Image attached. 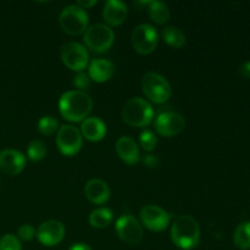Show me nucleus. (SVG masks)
<instances>
[{
    "mask_svg": "<svg viewBox=\"0 0 250 250\" xmlns=\"http://www.w3.org/2000/svg\"><path fill=\"white\" fill-rule=\"evenodd\" d=\"M93 109V100L89 94L81 90H68L59 100L61 116L71 122H81L88 117Z\"/></svg>",
    "mask_w": 250,
    "mask_h": 250,
    "instance_id": "obj_1",
    "label": "nucleus"
},
{
    "mask_svg": "<svg viewBox=\"0 0 250 250\" xmlns=\"http://www.w3.org/2000/svg\"><path fill=\"white\" fill-rule=\"evenodd\" d=\"M173 244L183 250H192L200 242V229L197 220L190 215H181L171 226Z\"/></svg>",
    "mask_w": 250,
    "mask_h": 250,
    "instance_id": "obj_2",
    "label": "nucleus"
},
{
    "mask_svg": "<svg viewBox=\"0 0 250 250\" xmlns=\"http://www.w3.org/2000/svg\"><path fill=\"white\" fill-rule=\"evenodd\" d=\"M154 119V110L151 105L143 98H132L122 109V120L132 127H146Z\"/></svg>",
    "mask_w": 250,
    "mask_h": 250,
    "instance_id": "obj_3",
    "label": "nucleus"
},
{
    "mask_svg": "<svg viewBox=\"0 0 250 250\" xmlns=\"http://www.w3.org/2000/svg\"><path fill=\"white\" fill-rule=\"evenodd\" d=\"M142 90L150 102L163 104L171 97V85L164 76L156 72H146L142 78Z\"/></svg>",
    "mask_w": 250,
    "mask_h": 250,
    "instance_id": "obj_4",
    "label": "nucleus"
},
{
    "mask_svg": "<svg viewBox=\"0 0 250 250\" xmlns=\"http://www.w3.org/2000/svg\"><path fill=\"white\" fill-rule=\"evenodd\" d=\"M89 17L85 10L78 5H68L61 11L59 23L61 29L70 36H78L88 28Z\"/></svg>",
    "mask_w": 250,
    "mask_h": 250,
    "instance_id": "obj_5",
    "label": "nucleus"
},
{
    "mask_svg": "<svg viewBox=\"0 0 250 250\" xmlns=\"http://www.w3.org/2000/svg\"><path fill=\"white\" fill-rule=\"evenodd\" d=\"M83 41L87 48L94 53H104L114 44L115 33L107 24L97 23L85 29Z\"/></svg>",
    "mask_w": 250,
    "mask_h": 250,
    "instance_id": "obj_6",
    "label": "nucleus"
},
{
    "mask_svg": "<svg viewBox=\"0 0 250 250\" xmlns=\"http://www.w3.org/2000/svg\"><path fill=\"white\" fill-rule=\"evenodd\" d=\"M83 146V137L77 127L72 125H63L59 127L56 133V146L61 154L73 156L78 154Z\"/></svg>",
    "mask_w": 250,
    "mask_h": 250,
    "instance_id": "obj_7",
    "label": "nucleus"
},
{
    "mask_svg": "<svg viewBox=\"0 0 250 250\" xmlns=\"http://www.w3.org/2000/svg\"><path fill=\"white\" fill-rule=\"evenodd\" d=\"M131 42L137 53L148 55L155 50L159 42V34L151 24L142 23L132 32Z\"/></svg>",
    "mask_w": 250,
    "mask_h": 250,
    "instance_id": "obj_8",
    "label": "nucleus"
},
{
    "mask_svg": "<svg viewBox=\"0 0 250 250\" xmlns=\"http://www.w3.org/2000/svg\"><path fill=\"white\" fill-rule=\"evenodd\" d=\"M60 56L66 67L72 71H77V72H82L89 62L87 49L82 44L75 43V42L63 44L61 46Z\"/></svg>",
    "mask_w": 250,
    "mask_h": 250,
    "instance_id": "obj_9",
    "label": "nucleus"
},
{
    "mask_svg": "<svg viewBox=\"0 0 250 250\" xmlns=\"http://www.w3.org/2000/svg\"><path fill=\"white\" fill-rule=\"evenodd\" d=\"M139 216H141L142 224L154 232L164 231L171 221V215L165 209L154 204L142 208Z\"/></svg>",
    "mask_w": 250,
    "mask_h": 250,
    "instance_id": "obj_10",
    "label": "nucleus"
},
{
    "mask_svg": "<svg viewBox=\"0 0 250 250\" xmlns=\"http://www.w3.org/2000/svg\"><path fill=\"white\" fill-rule=\"evenodd\" d=\"M117 236L127 244H138L143 239V229L138 220L132 215H122L115 225Z\"/></svg>",
    "mask_w": 250,
    "mask_h": 250,
    "instance_id": "obj_11",
    "label": "nucleus"
},
{
    "mask_svg": "<svg viewBox=\"0 0 250 250\" xmlns=\"http://www.w3.org/2000/svg\"><path fill=\"white\" fill-rule=\"evenodd\" d=\"M158 134L164 137H173L180 134L186 128V120L176 111L161 112L154 122Z\"/></svg>",
    "mask_w": 250,
    "mask_h": 250,
    "instance_id": "obj_12",
    "label": "nucleus"
},
{
    "mask_svg": "<svg viewBox=\"0 0 250 250\" xmlns=\"http://www.w3.org/2000/svg\"><path fill=\"white\" fill-rule=\"evenodd\" d=\"M65 237V226L58 220H48L39 226L37 231V238L43 246H58Z\"/></svg>",
    "mask_w": 250,
    "mask_h": 250,
    "instance_id": "obj_13",
    "label": "nucleus"
},
{
    "mask_svg": "<svg viewBox=\"0 0 250 250\" xmlns=\"http://www.w3.org/2000/svg\"><path fill=\"white\" fill-rule=\"evenodd\" d=\"M26 166V156L15 149L0 151V170L10 176L19 175Z\"/></svg>",
    "mask_w": 250,
    "mask_h": 250,
    "instance_id": "obj_14",
    "label": "nucleus"
},
{
    "mask_svg": "<svg viewBox=\"0 0 250 250\" xmlns=\"http://www.w3.org/2000/svg\"><path fill=\"white\" fill-rule=\"evenodd\" d=\"M115 149H116V153L120 156V159L127 165H134L141 159L139 148L136 141L128 136L120 137L117 139Z\"/></svg>",
    "mask_w": 250,
    "mask_h": 250,
    "instance_id": "obj_15",
    "label": "nucleus"
},
{
    "mask_svg": "<svg viewBox=\"0 0 250 250\" xmlns=\"http://www.w3.org/2000/svg\"><path fill=\"white\" fill-rule=\"evenodd\" d=\"M84 194L95 205L105 204L110 199V188L106 182L99 178H92L84 186Z\"/></svg>",
    "mask_w": 250,
    "mask_h": 250,
    "instance_id": "obj_16",
    "label": "nucleus"
},
{
    "mask_svg": "<svg viewBox=\"0 0 250 250\" xmlns=\"http://www.w3.org/2000/svg\"><path fill=\"white\" fill-rule=\"evenodd\" d=\"M127 5L120 0H109L105 2L103 9V17L105 22L110 26H120L124 23L127 19Z\"/></svg>",
    "mask_w": 250,
    "mask_h": 250,
    "instance_id": "obj_17",
    "label": "nucleus"
},
{
    "mask_svg": "<svg viewBox=\"0 0 250 250\" xmlns=\"http://www.w3.org/2000/svg\"><path fill=\"white\" fill-rule=\"evenodd\" d=\"M115 65L105 59H94L88 67V76L90 80L98 83H104L115 75Z\"/></svg>",
    "mask_w": 250,
    "mask_h": 250,
    "instance_id": "obj_18",
    "label": "nucleus"
},
{
    "mask_svg": "<svg viewBox=\"0 0 250 250\" xmlns=\"http://www.w3.org/2000/svg\"><path fill=\"white\" fill-rule=\"evenodd\" d=\"M81 134L90 142H99L106 134V125L99 117H87L81 125Z\"/></svg>",
    "mask_w": 250,
    "mask_h": 250,
    "instance_id": "obj_19",
    "label": "nucleus"
},
{
    "mask_svg": "<svg viewBox=\"0 0 250 250\" xmlns=\"http://www.w3.org/2000/svg\"><path fill=\"white\" fill-rule=\"evenodd\" d=\"M148 12L149 17L158 24H164L170 20V10L163 1H156V0L149 1Z\"/></svg>",
    "mask_w": 250,
    "mask_h": 250,
    "instance_id": "obj_20",
    "label": "nucleus"
},
{
    "mask_svg": "<svg viewBox=\"0 0 250 250\" xmlns=\"http://www.w3.org/2000/svg\"><path fill=\"white\" fill-rule=\"evenodd\" d=\"M163 38L166 44H168L172 48H182L186 45V34L182 29L175 26H167L163 31Z\"/></svg>",
    "mask_w": 250,
    "mask_h": 250,
    "instance_id": "obj_21",
    "label": "nucleus"
},
{
    "mask_svg": "<svg viewBox=\"0 0 250 250\" xmlns=\"http://www.w3.org/2000/svg\"><path fill=\"white\" fill-rule=\"evenodd\" d=\"M89 224L94 229H105L112 221V211L107 208H99L89 214Z\"/></svg>",
    "mask_w": 250,
    "mask_h": 250,
    "instance_id": "obj_22",
    "label": "nucleus"
},
{
    "mask_svg": "<svg viewBox=\"0 0 250 250\" xmlns=\"http://www.w3.org/2000/svg\"><path fill=\"white\" fill-rule=\"evenodd\" d=\"M233 242L241 250L250 249V221H244L237 226L233 234Z\"/></svg>",
    "mask_w": 250,
    "mask_h": 250,
    "instance_id": "obj_23",
    "label": "nucleus"
},
{
    "mask_svg": "<svg viewBox=\"0 0 250 250\" xmlns=\"http://www.w3.org/2000/svg\"><path fill=\"white\" fill-rule=\"evenodd\" d=\"M46 155V146L43 141L41 139H34L31 142L27 149V156L31 161H41L45 158Z\"/></svg>",
    "mask_w": 250,
    "mask_h": 250,
    "instance_id": "obj_24",
    "label": "nucleus"
},
{
    "mask_svg": "<svg viewBox=\"0 0 250 250\" xmlns=\"http://www.w3.org/2000/svg\"><path fill=\"white\" fill-rule=\"evenodd\" d=\"M59 129V122L55 117L50 116H43L38 121V131L41 132L43 136H51Z\"/></svg>",
    "mask_w": 250,
    "mask_h": 250,
    "instance_id": "obj_25",
    "label": "nucleus"
},
{
    "mask_svg": "<svg viewBox=\"0 0 250 250\" xmlns=\"http://www.w3.org/2000/svg\"><path fill=\"white\" fill-rule=\"evenodd\" d=\"M139 144L146 151H151L155 149L156 144H158V138L151 131L144 129L139 136Z\"/></svg>",
    "mask_w": 250,
    "mask_h": 250,
    "instance_id": "obj_26",
    "label": "nucleus"
},
{
    "mask_svg": "<svg viewBox=\"0 0 250 250\" xmlns=\"http://www.w3.org/2000/svg\"><path fill=\"white\" fill-rule=\"evenodd\" d=\"M0 250H22L21 242L14 234H5L0 238Z\"/></svg>",
    "mask_w": 250,
    "mask_h": 250,
    "instance_id": "obj_27",
    "label": "nucleus"
},
{
    "mask_svg": "<svg viewBox=\"0 0 250 250\" xmlns=\"http://www.w3.org/2000/svg\"><path fill=\"white\" fill-rule=\"evenodd\" d=\"M72 83L77 89H80L81 92H84L85 89H88V88L90 87V78L87 73L82 71V72H78L77 75L73 77Z\"/></svg>",
    "mask_w": 250,
    "mask_h": 250,
    "instance_id": "obj_28",
    "label": "nucleus"
},
{
    "mask_svg": "<svg viewBox=\"0 0 250 250\" xmlns=\"http://www.w3.org/2000/svg\"><path fill=\"white\" fill-rule=\"evenodd\" d=\"M19 237L22 241H32L36 237V229L31 225H22L19 229Z\"/></svg>",
    "mask_w": 250,
    "mask_h": 250,
    "instance_id": "obj_29",
    "label": "nucleus"
},
{
    "mask_svg": "<svg viewBox=\"0 0 250 250\" xmlns=\"http://www.w3.org/2000/svg\"><path fill=\"white\" fill-rule=\"evenodd\" d=\"M143 164L144 166H146L148 168H155L158 167L160 160H159L158 156L155 155H146L143 158Z\"/></svg>",
    "mask_w": 250,
    "mask_h": 250,
    "instance_id": "obj_30",
    "label": "nucleus"
},
{
    "mask_svg": "<svg viewBox=\"0 0 250 250\" xmlns=\"http://www.w3.org/2000/svg\"><path fill=\"white\" fill-rule=\"evenodd\" d=\"M239 75L242 76L246 80H249L250 78V61L248 62H244L243 65L239 67Z\"/></svg>",
    "mask_w": 250,
    "mask_h": 250,
    "instance_id": "obj_31",
    "label": "nucleus"
},
{
    "mask_svg": "<svg viewBox=\"0 0 250 250\" xmlns=\"http://www.w3.org/2000/svg\"><path fill=\"white\" fill-rule=\"evenodd\" d=\"M97 4V0H90V1H83V0H80V1H77V4L80 7H82L83 10L88 9V7H92L94 6V5Z\"/></svg>",
    "mask_w": 250,
    "mask_h": 250,
    "instance_id": "obj_32",
    "label": "nucleus"
},
{
    "mask_svg": "<svg viewBox=\"0 0 250 250\" xmlns=\"http://www.w3.org/2000/svg\"><path fill=\"white\" fill-rule=\"evenodd\" d=\"M68 250H93V249L85 243H75L73 246L70 247V249Z\"/></svg>",
    "mask_w": 250,
    "mask_h": 250,
    "instance_id": "obj_33",
    "label": "nucleus"
}]
</instances>
